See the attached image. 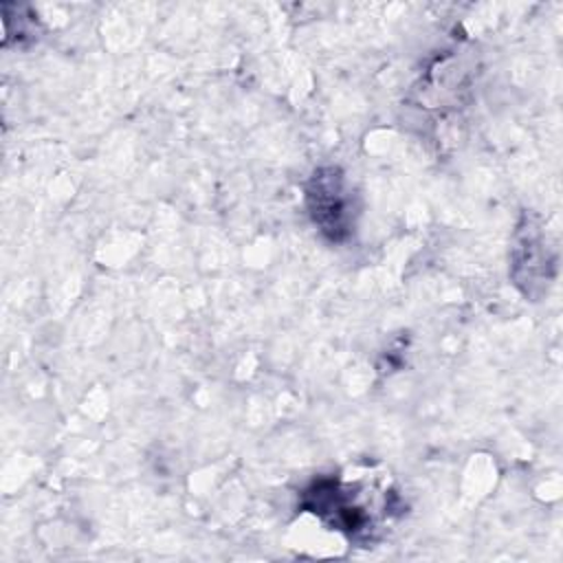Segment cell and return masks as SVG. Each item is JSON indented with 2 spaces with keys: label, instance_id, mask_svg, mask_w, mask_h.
<instances>
[{
  "label": "cell",
  "instance_id": "cell-2",
  "mask_svg": "<svg viewBox=\"0 0 563 563\" xmlns=\"http://www.w3.org/2000/svg\"><path fill=\"white\" fill-rule=\"evenodd\" d=\"M306 205L319 231L332 240L343 242L352 227V198L343 174L336 167H321L312 174L306 187Z\"/></svg>",
  "mask_w": 563,
  "mask_h": 563
},
{
  "label": "cell",
  "instance_id": "cell-1",
  "mask_svg": "<svg viewBox=\"0 0 563 563\" xmlns=\"http://www.w3.org/2000/svg\"><path fill=\"white\" fill-rule=\"evenodd\" d=\"M301 506L354 541L374 539L376 515L369 510V504L363 499V490L356 484L321 477L303 490Z\"/></svg>",
  "mask_w": 563,
  "mask_h": 563
},
{
  "label": "cell",
  "instance_id": "cell-3",
  "mask_svg": "<svg viewBox=\"0 0 563 563\" xmlns=\"http://www.w3.org/2000/svg\"><path fill=\"white\" fill-rule=\"evenodd\" d=\"M552 266H554V260H550L548 255L541 231L528 220L526 227L519 231V240L512 257V277L517 286H521L526 295H532L534 284L550 282L552 273H548V268Z\"/></svg>",
  "mask_w": 563,
  "mask_h": 563
}]
</instances>
